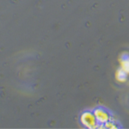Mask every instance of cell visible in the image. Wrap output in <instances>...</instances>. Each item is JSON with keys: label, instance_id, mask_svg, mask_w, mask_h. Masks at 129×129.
<instances>
[{"label": "cell", "instance_id": "obj_1", "mask_svg": "<svg viewBox=\"0 0 129 129\" xmlns=\"http://www.w3.org/2000/svg\"><path fill=\"white\" fill-rule=\"evenodd\" d=\"M80 121L83 126L89 129L97 128L98 124H99L96 118H95L94 113L90 111H85L81 114Z\"/></svg>", "mask_w": 129, "mask_h": 129}, {"label": "cell", "instance_id": "obj_5", "mask_svg": "<svg viewBox=\"0 0 129 129\" xmlns=\"http://www.w3.org/2000/svg\"><path fill=\"white\" fill-rule=\"evenodd\" d=\"M119 126L116 125V122L114 120H109L108 122H106L104 124V128H109V129H113V128H118Z\"/></svg>", "mask_w": 129, "mask_h": 129}, {"label": "cell", "instance_id": "obj_2", "mask_svg": "<svg viewBox=\"0 0 129 129\" xmlns=\"http://www.w3.org/2000/svg\"><path fill=\"white\" fill-rule=\"evenodd\" d=\"M93 113H94L99 124H105L106 122L110 120V118H111V115L109 112L103 108H97L94 110Z\"/></svg>", "mask_w": 129, "mask_h": 129}, {"label": "cell", "instance_id": "obj_4", "mask_svg": "<svg viewBox=\"0 0 129 129\" xmlns=\"http://www.w3.org/2000/svg\"><path fill=\"white\" fill-rule=\"evenodd\" d=\"M115 78H116V80L119 81V82L124 83V82H126V78H127V74L120 68V69L116 71V72H115Z\"/></svg>", "mask_w": 129, "mask_h": 129}, {"label": "cell", "instance_id": "obj_3", "mask_svg": "<svg viewBox=\"0 0 129 129\" xmlns=\"http://www.w3.org/2000/svg\"><path fill=\"white\" fill-rule=\"evenodd\" d=\"M120 68L122 71H124L126 74L129 75V55L124 54L120 58L119 60Z\"/></svg>", "mask_w": 129, "mask_h": 129}]
</instances>
